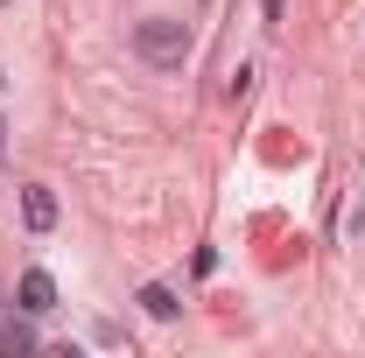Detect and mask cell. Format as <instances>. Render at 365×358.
Segmentation results:
<instances>
[{
	"instance_id": "1",
	"label": "cell",
	"mask_w": 365,
	"mask_h": 358,
	"mask_svg": "<svg viewBox=\"0 0 365 358\" xmlns=\"http://www.w3.org/2000/svg\"><path fill=\"white\" fill-rule=\"evenodd\" d=\"M134 49L148 56V63H162V71H169V63L190 56V21H176V14H148V21L134 29Z\"/></svg>"
},
{
	"instance_id": "2",
	"label": "cell",
	"mask_w": 365,
	"mask_h": 358,
	"mask_svg": "<svg viewBox=\"0 0 365 358\" xmlns=\"http://www.w3.org/2000/svg\"><path fill=\"white\" fill-rule=\"evenodd\" d=\"M21 218H29V232H49V225H56V197H49V183H29V190H21Z\"/></svg>"
},
{
	"instance_id": "3",
	"label": "cell",
	"mask_w": 365,
	"mask_h": 358,
	"mask_svg": "<svg viewBox=\"0 0 365 358\" xmlns=\"http://www.w3.org/2000/svg\"><path fill=\"white\" fill-rule=\"evenodd\" d=\"M49 302H56V281H49L43 267H29V274H21V310H29V316H43Z\"/></svg>"
},
{
	"instance_id": "4",
	"label": "cell",
	"mask_w": 365,
	"mask_h": 358,
	"mask_svg": "<svg viewBox=\"0 0 365 358\" xmlns=\"http://www.w3.org/2000/svg\"><path fill=\"white\" fill-rule=\"evenodd\" d=\"M140 310H148V316H162V323H169V316H176L182 302H176V288H162V281H148V288H140Z\"/></svg>"
},
{
	"instance_id": "5",
	"label": "cell",
	"mask_w": 365,
	"mask_h": 358,
	"mask_svg": "<svg viewBox=\"0 0 365 358\" xmlns=\"http://www.w3.org/2000/svg\"><path fill=\"white\" fill-rule=\"evenodd\" d=\"M0 352H36V330L29 323H0Z\"/></svg>"
},
{
	"instance_id": "6",
	"label": "cell",
	"mask_w": 365,
	"mask_h": 358,
	"mask_svg": "<svg viewBox=\"0 0 365 358\" xmlns=\"http://www.w3.org/2000/svg\"><path fill=\"white\" fill-rule=\"evenodd\" d=\"M0 140H7V127H0Z\"/></svg>"
}]
</instances>
